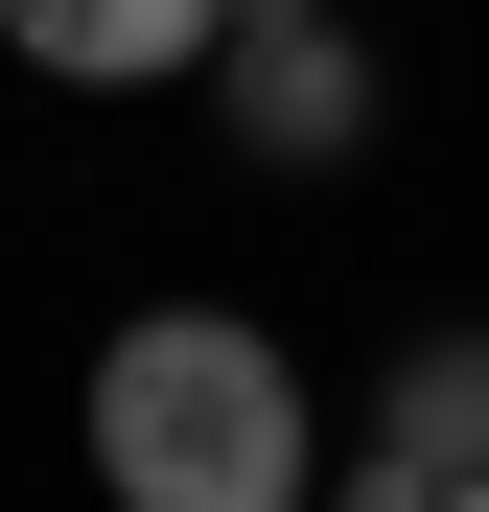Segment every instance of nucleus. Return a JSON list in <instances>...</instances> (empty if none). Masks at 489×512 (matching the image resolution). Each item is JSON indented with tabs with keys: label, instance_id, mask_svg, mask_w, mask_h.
<instances>
[{
	"label": "nucleus",
	"instance_id": "f257e3e1",
	"mask_svg": "<svg viewBox=\"0 0 489 512\" xmlns=\"http://www.w3.org/2000/svg\"><path fill=\"white\" fill-rule=\"evenodd\" d=\"M94 489H117V512H303V489H326V419H303V373H280V326L140 303L117 350H94Z\"/></svg>",
	"mask_w": 489,
	"mask_h": 512
},
{
	"label": "nucleus",
	"instance_id": "f03ea898",
	"mask_svg": "<svg viewBox=\"0 0 489 512\" xmlns=\"http://www.w3.org/2000/svg\"><path fill=\"white\" fill-rule=\"evenodd\" d=\"M210 117L257 140V163H350V140H373L350 0H210Z\"/></svg>",
	"mask_w": 489,
	"mask_h": 512
},
{
	"label": "nucleus",
	"instance_id": "7ed1b4c3",
	"mask_svg": "<svg viewBox=\"0 0 489 512\" xmlns=\"http://www.w3.org/2000/svg\"><path fill=\"white\" fill-rule=\"evenodd\" d=\"M0 47L47 94H187L210 70V0H0Z\"/></svg>",
	"mask_w": 489,
	"mask_h": 512
},
{
	"label": "nucleus",
	"instance_id": "20e7f679",
	"mask_svg": "<svg viewBox=\"0 0 489 512\" xmlns=\"http://www.w3.org/2000/svg\"><path fill=\"white\" fill-rule=\"evenodd\" d=\"M373 443H396V466H443V489L489 466V326H420V350H396V396H373Z\"/></svg>",
	"mask_w": 489,
	"mask_h": 512
},
{
	"label": "nucleus",
	"instance_id": "39448f33",
	"mask_svg": "<svg viewBox=\"0 0 489 512\" xmlns=\"http://www.w3.org/2000/svg\"><path fill=\"white\" fill-rule=\"evenodd\" d=\"M326 512H443V466H396L373 419H350V443H326Z\"/></svg>",
	"mask_w": 489,
	"mask_h": 512
},
{
	"label": "nucleus",
	"instance_id": "423d86ee",
	"mask_svg": "<svg viewBox=\"0 0 489 512\" xmlns=\"http://www.w3.org/2000/svg\"><path fill=\"white\" fill-rule=\"evenodd\" d=\"M443 512H489V466H466V489H443Z\"/></svg>",
	"mask_w": 489,
	"mask_h": 512
}]
</instances>
